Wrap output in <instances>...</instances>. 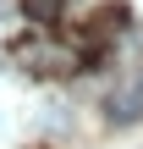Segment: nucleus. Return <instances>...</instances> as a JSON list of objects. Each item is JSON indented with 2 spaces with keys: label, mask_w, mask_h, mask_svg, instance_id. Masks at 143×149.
<instances>
[{
  "label": "nucleus",
  "mask_w": 143,
  "mask_h": 149,
  "mask_svg": "<svg viewBox=\"0 0 143 149\" xmlns=\"http://www.w3.org/2000/svg\"><path fill=\"white\" fill-rule=\"evenodd\" d=\"M55 6H61V0H28V17L44 22V17H55Z\"/></svg>",
  "instance_id": "nucleus-3"
},
{
  "label": "nucleus",
  "mask_w": 143,
  "mask_h": 149,
  "mask_svg": "<svg viewBox=\"0 0 143 149\" xmlns=\"http://www.w3.org/2000/svg\"><path fill=\"white\" fill-rule=\"evenodd\" d=\"M105 111H110V122H116V127H121V122H132V116H143V83L121 88V94H110V100H105Z\"/></svg>",
  "instance_id": "nucleus-1"
},
{
  "label": "nucleus",
  "mask_w": 143,
  "mask_h": 149,
  "mask_svg": "<svg viewBox=\"0 0 143 149\" xmlns=\"http://www.w3.org/2000/svg\"><path fill=\"white\" fill-rule=\"evenodd\" d=\"M127 28V11L121 6H105L99 17H88V33H99V39H110V33H121Z\"/></svg>",
  "instance_id": "nucleus-2"
}]
</instances>
